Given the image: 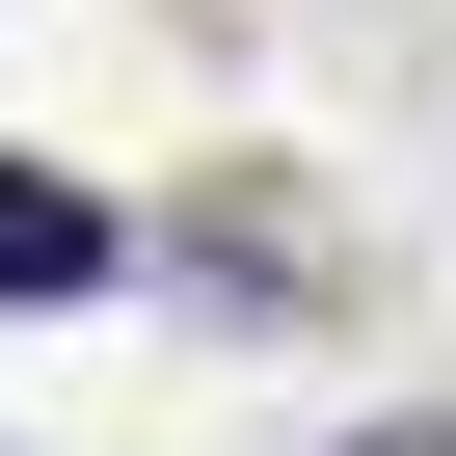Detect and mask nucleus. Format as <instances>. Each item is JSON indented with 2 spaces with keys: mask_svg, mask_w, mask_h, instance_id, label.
I'll return each mask as SVG.
<instances>
[{
  "mask_svg": "<svg viewBox=\"0 0 456 456\" xmlns=\"http://www.w3.org/2000/svg\"><path fill=\"white\" fill-rule=\"evenodd\" d=\"M28 296H108V188H54V161H0V322Z\"/></svg>",
  "mask_w": 456,
  "mask_h": 456,
  "instance_id": "obj_1",
  "label": "nucleus"
},
{
  "mask_svg": "<svg viewBox=\"0 0 456 456\" xmlns=\"http://www.w3.org/2000/svg\"><path fill=\"white\" fill-rule=\"evenodd\" d=\"M349 456H456V429H349Z\"/></svg>",
  "mask_w": 456,
  "mask_h": 456,
  "instance_id": "obj_2",
  "label": "nucleus"
}]
</instances>
